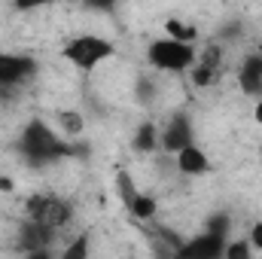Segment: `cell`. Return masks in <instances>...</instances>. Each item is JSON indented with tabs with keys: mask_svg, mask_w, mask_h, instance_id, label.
<instances>
[{
	"mask_svg": "<svg viewBox=\"0 0 262 259\" xmlns=\"http://www.w3.org/2000/svg\"><path fill=\"white\" fill-rule=\"evenodd\" d=\"M12 189H15V183H12V180H9V177H0V192H12Z\"/></svg>",
	"mask_w": 262,
	"mask_h": 259,
	"instance_id": "cell-22",
	"label": "cell"
},
{
	"mask_svg": "<svg viewBox=\"0 0 262 259\" xmlns=\"http://www.w3.org/2000/svg\"><path fill=\"white\" fill-rule=\"evenodd\" d=\"M229 226H232L229 213H213V217H207V223H204V232H207V235H213V238H223V241H229Z\"/></svg>",
	"mask_w": 262,
	"mask_h": 259,
	"instance_id": "cell-14",
	"label": "cell"
},
{
	"mask_svg": "<svg viewBox=\"0 0 262 259\" xmlns=\"http://www.w3.org/2000/svg\"><path fill=\"white\" fill-rule=\"evenodd\" d=\"M18 149H21V156L31 165H49V162L67 156V153H73L70 143H61L55 137V131L49 128L46 122H40V119L28 122V128L21 131V137H18Z\"/></svg>",
	"mask_w": 262,
	"mask_h": 259,
	"instance_id": "cell-1",
	"label": "cell"
},
{
	"mask_svg": "<svg viewBox=\"0 0 262 259\" xmlns=\"http://www.w3.org/2000/svg\"><path fill=\"white\" fill-rule=\"evenodd\" d=\"M128 210H131L134 220H152V217H156V198L137 192V198L128 204Z\"/></svg>",
	"mask_w": 262,
	"mask_h": 259,
	"instance_id": "cell-13",
	"label": "cell"
},
{
	"mask_svg": "<svg viewBox=\"0 0 262 259\" xmlns=\"http://www.w3.org/2000/svg\"><path fill=\"white\" fill-rule=\"evenodd\" d=\"M25 259H52V250L46 247V250H34V253H28Z\"/></svg>",
	"mask_w": 262,
	"mask_h": 259,
	"instance_id": "cell-21",
	"label": "cell"
},
{
	"mask_svg": "<svg viewBox=\"0 0 262 259\" xmlns=\"http://www.w3.org/2000/svg\"><path fill=\"white\" fill-rule=\"evenodd\" d=\"M177 168H180V174H186V177H201V174L210 171V159L204 156L201 146L192 143V146H186V149L177 153Z\"/></svg>",
	"mask_w": 262,
	"mask_h": 259,
	"instance_id": "cell-10",
	"label": "cell"
},
{
	"mask_svg": "<svg viewBox=\"0 0 262 259\" xmlns=\"http://www.w3.org/2000/svg\"><path fill=\"white\" fill-rule=\"evenodd\" d=\"M247 241H250V247H253V250H262V220H259V223H253V229H250V238H247Z\"/></svg>",
	"mask_w": 262,
	"mask_h": 259,
	"instance_id": "cell-20",
	"label": "cell"
},
{
	"mask_svg": "<svg viewBox=\"0 0 262 259\" xmlns=\"http://www.w3.org/2000/svg\"><path fill=\"white\" fill-rule=\"evenodd\" d=\"M220 79V70H213V67H204V64H195L192 67V82H195L198 89H207V85H213Z\"/></svg>",
	"mask_w": 262,
	"mask_h": 259,
	"instance_id": "cell-18",
	"label": "cell"
},
{
	"mask_svg": "<svg viewBox=\"0 0 262 259\" xmlns=\"http://www.w3.org/2000/svg\"><path fill=\"white\" fill-rule=\"evenodd\" d=\"M223 250H226V241L223 238H213V235L201 232L195 238L183 241L174 250V259H223Z\"/></svg>",
	"mask_w": 262,
	"mask_h": 259,
	"instance_id": "cell-6",
	"label": "cell"
},
{
	"mask_svg": "<svg viewBox=\"0 0 262 259\" xmlns=\"http://www.w3.org/2000/svg\"><path fill=\"white\" fill-rule=\"evenodd\" d=\"M116 186H119V195H122V201H125V207H128L131 201L137 198V189H134V183H131L128 171H119V174H116Z\"/></svg>",
	"mask_w": 262,
	"mask_h": 259,
	"instance_id": "cell-19",
	"label": "cell"
},
{
	"mask_svg": "<svg viewBox=\"0 0 262 259\" xmlns=\"http://www.w3.org/2000/svg\"><path fill=\"white\" fill-rule=\"evenodd\" d=\"M113 52H116L113 43L104 37H95V34H79V37L67 40L64 49H61V55L79 70H95L101 61L113 58Z\"/></svg>",
	"mask_w": 262,
	"mask_h": 259,
	"instance_id": "cell-2",
	"label": "cell"
},
{
	"mask_svg": "<svg viewBox=\"0 0 262 259\" xmlns=\"http://www.w3.org/2000/svg\"><path fill=\"white\" fill-rule=\"evenodd\" d=\"M82 125H85L82 122V113H76V110H61L58 113V128L64 131V134H70V137L73 134H82Z\"/></svg>",
	"mask_w": 262,
	"mask_h": 259,
	"instance_id": "cell-15",
	"label": "cell"
},
{
	"mask_svg": "<svg viewBox=\"0 0 262 259\" xmlns=\"http://www.w3.org/2000/svg\"><path fill=\"white\" fill-rule=\"evenodd\" d=\"M34 73H37V61L34 58L0 49V89H15V85L28 82Z\"/></svg>",
	"mask_w": 262,
	"mask_h": 259,
	"instance_id": "cell-5",
	"label": "cell"
},
{
	"mask_svg": "<svg viewBox=\"0 0 262 259\" xmlns=\"http://www.w3.org/2000/svg\"><path fill=\"white\" fill-rule=\"evenodd\" d=\"M253 119H256V122L262 125V98L256 101V107H253Z\"/></svg>",
	"mask_w": 262,
	"mask_h": 259,
	"instance_id": "cell-23",
	"label": "cell"
},
{
	"mask_svg": "<svg viewBox=\"0 0 262 259\" xmlns=\"http://www.w3.org/2000/svg\"><path fill=\"white\" fill-rule=\"evenodd\" d=\"M256 55H259V58H262V43H259V49H256Z\"/></svg>",
	"mask_w": 262,
	"mask_h": 259,
	"instance_id": "cell-24",
	"label": "cell"
},
{
	"mask_svg": "<svg viewBox=\"0 0 262 259\" xmlns=\"http://www.w3.org/2000/svg\"><path fill=\"white\" fill-rule=\"evenodd\" d=\"M128 259H134V256H128Z\"/></svg>",
	"mask_w": 262,
	"mask_h": 259,
	"instance_id": "cell-25",
	"label": "cell"
},
{
	"mask_svg": "<svg viewBox=\"0 0 262 259\" xmlns=\"http://www.w3.org/2000/svg\"><path fill=\"white\" fill-rule=\"evenodd\" d=\"M52 238H55V232H49L46 226H40V223H34V220H25V223H21L18 244H21L28 253H34V250H46Z\"/></svg>",
	"mask_w": 262,
	"mask_h": 259,
	"instance_id": "cell-9",
	"label": "cell"
},
{
	"mask_svg": "<svg viewBox=\"0 0 262 259\" xmlns=\"http://www.w3.org/2000/svg\"><path fill=\"white\" fill-rule=\"evenodd\" d=\"M223 259H253V247L247 238H238V241H226V250Z\"/></svg>",
	"mask_w": 262,
	"mask_h": 259,
	"instance_id": "cell-16",
	"label": "cell"
},
{
	"mask_svg": "<svg viewBox=\"0 0 262 259\" xmlns=\"http://www.w3.org/2000/svg\"><path fill=\"white\" fill-rule=\"evenodd\" d=\"M70 204L64 198H55V195H34L28 201V220L46 226L49 232H58L61 226L70 223Z\"/></svg>",
	"mask_w": 262,
	"mask_h": 259,
	"instance_id": "cell-4",
	"label": "cell"
},
{
	"mask_svg": "<svg viewBox=\"0 0 262 259\" xmlns=\"http://www.w3.org/2000/svg\"><path fill=\"white\" fill-rule=\"evenodd\" d=\"M89 250H92L89 235H79V238H73L64 250H61V259H89Z\"/></svg>",
	"mask_w": 262,
	"mask_h": 259,
	"instance_id": "cell-17",
	"label": "cell"
},
{
	"mask_svg": "<svg viewBox=\"0 0 262 259\" xmlns=\"http://www.w3.org/2000/svg\"><path fill=\"white\" fill-rule=\"evenodd\" d=\"M159 146V131H156V122H143L140 128L134 131V149L137 153H152Z\"/></svg>",
	"mask_w": 262,
	"mask_h": 259,
	"instance_id": "cell-12",
	"label": "cell"
},
{
	"mask_svg": "<svg viewBox=\"0 0 262 259\" xmlns=\"http://www.w3.org/2000/svg\"><path fill=\"white\" fill-rule=\"evenodd\" d=\"M195 46H186V43H177V40H152L149 49H146V61L159 70H171V73H180V70H189L195 67Z\"/></svg>",
	"mask_w": 262,
	"mask_h": 259,
	"instance_id": "cell-3",
	"label": "cell"
},
{
	"mask_svg": "<svg viewBox=\"0 0 262 259\" xmlns=\"http://www.w3.org/2000/svg\"><path fill=\"white\" fill-rule=\"evenodd\" d=\"M238 85H241V92L244 95H262V58L256 52H250V55H244V61L238 67Z\"/></svg>",
	"mask_w": 262,
	"mask_h": 259,
	"instance_id": "cell-8",
	"label": "cell"
},
{
	"mask_svg": "<svg viewBox=\"0 0 262 259\" xmlns=\"http://www.w3.org/2000/svg\"><path fill=\"white\" fill-rule=\"evenodd\" d=\"M165 31H168V40H177V43H186V46H195L198 40V28L183 21V18H168Z\"/></svg>",
	"mask_w": 262,
	"mask_h": 259,
	"instance_id": "cell-11",
	"label": "cell"
},
{
	"mask_svg": "<svg viewBox=\"0 0 262 259\" xmlns=\"http://www.w3.org/2000/svg\"><path fill=\"white\" fill-rule=\"evenodd\" d=\"M195 140H192V122L186 119V116H174L165 131L159 134V146L162 149H168V153H180V149H186V146H192Z\"/></svg>",
	"mask_w": 262,
	"mask_h": 259,
	"instance_id": "cell-7",
	"label": "cell"
}]
</instances>
